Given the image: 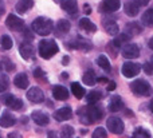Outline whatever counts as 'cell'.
Wrapping results in <instances>:
<instances>
[{"label":"cell","mask_w":153,"mask_h":138,"mask_svg":"<svg viewBox=\"0 0 153 138\" xmlns=\"http://www.w3.org/2000/svg\"><path fill=\"white\" fill-rule=\"evenodd\" d=\"M82 80L85 82V85L87 86H93L95 85V82H97V77H95V72L93 71V70H87L86 72L83 74V77H82Z\"/></svg>","instance_id":"484cf974"},{"label":"cell","mask_w":153,"mask_h":138,"mask_svg":"<svg viewBox=\"0 0 153 138\" xmlns=\"http://www.w3.org/2000/svg\"><path fill=\"white\" fill-rule=\"evenodd\" d=\"M138 3H140V5H146L149 3V0H137Z\"/></svg>","instance_id":"bcb514c9"},{"label":"cell","mask_w":153,"mask_h":138,"mask_svg":"<svg viewBox=\"0 0 153 138\" xmlns=\"http://www.w3.org/2000/svg\"><path fill=\"white\" fill-rule=\"evenodd\" d=\"M62 8L63 11H66L70 15H75L76 11H78V4H76V0H65L62 3Z\"/></svg>","instance_id":"7402d4cb"},{"label":"cell","mask_w":153,"mask_h":138,"mask_svg":"<svg viewBox=\"0 0 153 138\" xmlns=\"http://www.w3.org/2000/svg\"><path fill=\"white\" fill-rule=\"evenodd\" d=\"M79 27H81L82 30H85L86 32H95L97 31V26L87 18H82L81 20H79Z\"/></svg>","instance_id":"d4e9b609"},{"label":"cell","mask_w":153,"mask_h":138,"mask_svg":"<svg viewBox=\"0 0 153 138\" xmlns=\"http://www.w3.org/2000/svg\"><path fill=\"white\" fill-rule=\"evenodd\" d=\"M138 55H140V48H138L137 44L129 43V44H125L124 48H122V56L126 59L138 58Z\"/></svg>","instance_id":"8fae6325"},{"label":"cell","mask_w":153,"mask_h":138,"mask_svg":"<svg viewBox=\"0 0 153 138\" xmlns=\"http://www.w3.org/2000/svg\"><path fill=\"white\" fill-rule=\"evenodd\" d=\"M81 115V122L85 125H91L103 118V110L98 105H90L89 107H81L78 111Z\"/></svg>","instance_id":"6da1fadb"},{"label":"cell","mask_w":153,"mask_h":138,"mask_svg":"<svg viewBox=\"0 0 153 138\" xmlns=\"http://www.w3.org/2000/svg\"><path fill=\"white\" fill-rule=\"evenodd\" d=\"M118 50H120V48L117 47L116 44H114L113 40H111V42L108 44V52L110 54V55L113 56V58H116V56H117V54H118Z\"/></svg>","instance_id":"ab89813d"},{"label":"cell","mask_w":153,"mask_h":138,"mask_svg":"<svg viewBox=\"0 0 153 138\" xmlns=\"http://www.w3.org/2000/svg\"><path fill=\"white\" fill-rule=\"evenodd\" d=\"M0 99H1L3 105H5V106L11 110H20L22 107H23L22 99L16 98L13 94H4V95H1Z\"/></svg>","instance_id":"5b68a950"},{"label":"cell","mask_w":153,"mask_h":138,"mask_svg":"<svg viewBox=\"0 0 153 138\" xmlns=\"http://www.w3.org/2000/svg\"><path fill=\"white\" fill-rule=\"evenodd\" d=\"M0 69H1V63H0Z\"/></svg>","instance_id":"db71d44e"},{"label":"cell","mask_w":153,"mask_h":138,"mask_svg":"<svg viewBox=\"0 0 153 138\" xmlns=\"http://www.w3.org/2000/svg\"><path fill=\"white\" fill-rule=\"evenodd\" d=\"M98 80H100V82H102V83L108 82V79H106V78H105V77H101V78H100V79H98Z\"/></svg>","instance_id":"681fc988"},{"label":"cell","mask_w":153,"mask_h":138,"mask_svg":"<svg viewBox=\"0 0 153 138\" xmlns=\"http://www.w3.org/2000/svg\"><path fill=\"white\" fill-rule=\"evenodd\" d=\"M73 117V110L71 107L69 106H65V107H61L58 109L55 113H54V118H55L58 122H63V121H67Z\"/></svg>","instance_id":"7c38bea8"},{"label":"cell","mask_w":153,"mask_h":138,"mask_svg":"<svg viewBox=\"0 0 153 138\" xmlns=\"http://www.w3.org/2000/svg\"><path fill=\"white\" fill-rule=\"evenodd\" d=\"M74 137V128L70 125H63L61 129V138H73Z\"/></svg>","instance_id":"836d02e7"},{"label":"cell","mask_w":153,"mask_h":138,"mask_svg":"<svg viewBox=\"0 0 153 138\" xmlns=\"http://www.w3.org/2000/svg\"><path fill=\"white\" fill-rule=\"evenodd\" d=\"M13 85H15L18 89H20V90L28 89V85H30L28 77H27L24 72H19V74L13 78Z\"/></svg>","instance_id":"ac0fdd59"},{"label":"cell","mask_w":153,"mask_h":138,"mask_svg":"<svg viewBox=\"0 0 153 138\" xmlns=\"http://www.w3.org/2000/svg\"><path fill=\"white\" fill-rule=\"evenodd\" d=\"M132 138H152V137L148 130H145V129H143V128H137L134 130V133H133Z\"/></svg>","instance_id":"d590c367"},{"label":"cell","mask_w":153,"mask_h":138,"mask_svg":"<svg viewBox=\"0 0 153 138\" xmlns=\"http://www.w3.org/2000/svg\"><path fill=\"white\" fill-rule=\"evenodd\" d=\"M124 107V102H122V98L120 95H114L111 97L110 102H109V110L111 113H117L120 110H122Z\"/></svg>","instance_id":"ffe728a7"},{"label":"cell","mask_w":153,"mask_h":138,"mask_svg":"<svg viewBox=\"0 0 153 138\" xmlns=\"http://www.w3.org/2000/svg\"><path fill=\"white\" fill-rule=\"evenodd\" d=\"M8 138H22V136L19 133H12V134H10V136H8Z\"/></svg>","instance_id":"ee69618b"},{"label":"cell","mask_w":153,"mask_h":138,"mask_svg":"<svg viewBox=\"0 0 153 138\" xmlns=\"http://www.w3.org/2000/svg\"><path fill=\"white\" fill-rule=\"evenodd\" d=\"M125 32H126L128 35H130V36H133V35H138V34L143 32V27H141L138 23H136V21H132V23L126 24V27H125Z\"/></svg>","instance_id":"cb8c5ba5"},{"label":"cell","mask_w":153,"mask_h":138,"mask_svg":"<svg viewBox=\"0 0 153 138\" xmlns=\"http://www.w3.org/2000/svg\"><path fill=\"white\" fill-rule=\"evenodd\" d=\"M71 93L74 94V97L75 98H78V99H82L85 97V89L82 87L81 85H79L78 82H73L71 83Z\"/></svg>","instance_id":"f1b7e54d"},{"label":"cell","mask_w":153,"mask_h":138,"mask_svg":"<svg viewBox=\"0 0 153 138\" xmlns=\"http://www.w3.org/2000/svg\"><path fill=\"white\" fill-rule=\"evenodd\" d=\"M31 118H32V121L39 126H47L48 123H50V117H48L46 113L39 111V110H36V111L32 113Z\"/></svg>","instance_id":"4fadbf2b"},{"label":"cell","mask_w":153,"mask_h":138,"mask_svg":"<svg viewBox=\"0 0 153 138\" xmlns=\"http://www.w3.org/2000/svg\"><path fill=\"white\" fill-rule=\"evenodd\" d=\"M85 10H86L87 13H90V7H89V5H85Z\"/></svg>","instance_id":"816d5d0a"},{"label":"cell","mask_w":153,"mask_h":138,"mask_svg":"<svg viewBox=\"0 0 153 138\" xmlns=\"http://www.w3.org/2000/svg\"><path fill=\"white\" fill-rule=\"evenodd\" d=\"M8 86H10V79H8V77L5 74H0V93L7 90Z\"/></svg>","instance_id":"8d00e7d4"},{"label":"cell","mask_w":153,"mask_h":138,"mask_svg":"<svg viewBox=\"0 0 153 138\" xmlns=\"http://www.w3.org/2000/svg\"><path fill=\"white\" fill-rule=\"evenodd\" d=\"M53 97L56 101H66L69 98V91L65 86L61 85H55L53 86Z\"/></svg>","instance_id":"9a60e30c"},{"label":"cell","mask_w":153,"mask_h":138,"mask_svg":"<svg viewBox=\"0 0 153 138\" xmlns=\"http://www.w3.org/2000/svg\"><path fill=\"white\" fill-rule=\"evenodd\" d=\"M26 97H27V99H28L31 103H42V102L45 101V94H43L42 89L36 87V86L28 89Z\"/></svg>","instance_id":"9c48e42d"},{"label":"cell","mask_w":153,"mask_h":138,"mask_svg":"<svg viewBox=\"0 0 153 138\" xmlns=\"http://www.w3.org/2000/svg\"><path fill=\"white\" fill-rule=\"evenodd\" d=\"M70 28H71V24H70V21L66 20V19H61V20L56 23V31H58L59 34H67V32L70 31Z\"/></svg>","instance_id":"83f0119b"},{"label":"cell","mask_w":153,"mask_h":138,"mask_svg":"<svg viewBox=\"0 0 153 138\" xmlns=\"http://www.w3.org/2000/svg\"><path fill=\"white\" fill-rule=\"evenodd\" d=\"M120 7H121L120 0H103L101 10L103 12H116V11L120 10Z\"/></svg>","instance_id":"2e32d148"},{"label":"cell","mask_w":153,"mask_h":138,"mask_svg":"<svg viewBox=\"0 0 153 138\" xmlns=\"http://www.w3.org/2000/svg\"><path fill=\"white\" fill-rule=\"evenodd\" d=\"M101 98H102V93H101V91H95V90L90 91L86 95V101L89 105H95Z\"/></svg>","instance_id":"4dcf8cb0"},{"label":"cell","mask_w":153,"mask_h":138,"mask_svg":"<svg viewBox=\"0 0 153 138\" xmlns=\"http://www.w3.org/2000/svg\"><path fill=\"white\" fill-rule=\"evenodd\" d=\"M32 7H34V0H19L15 5V10L18 13H26Z\"/></svg>","instance_id":"44dd1931"},{"label":"cell","mask_w":153,"mask_h":138,"mask_svg":"<svg viewBox=\"0 0 153 138\" xmlns=\"http://www.w3.org/2000/svg\"><path fill=\"white\" fill-rule=\"evenodd\" d=\"M106 126H108L109 131H111L113 134H121L124 131V122L121 118L118 117H110L106 121Z\"/></svg>","instance_id":"ba28073f"},{"label":"cell","mask_w":153,"mask_h":138,"mask_svg":"<svg viewBox=\"0 0 153 138\" xmlns=\"http://www.w3.org/2000/svg\"><path fill=\"white\" fill-rule=\"evenodd\" d=\"M148 47L151 48V50H153V36L149 39V42H148Z\"/></svg>","instance_id":"f6af8a7d"},{"label":"cell","mask_w":153,"mask_h":138,"mask_svg":"<svg viewBox=\"0 0 153 138\" xmlns=\"http://www.w3.org/2000/svg\"><path fill=\"white\" fill-rule=\"evenodd\" d=\"M141 71V66L134 62H125L121 67V72L126 78H134Z\"/></svg>","instance_id":"8992f818"},{"label":"cell","mask_w":153,"mask_h":138,"mask_svg":"<svg viewBox=\"0 0 153 138\" xmlns=\"http://www.w3.org/2000/svg\"><path fill=\"white\" fill-rule=\"evenodd\" d=\"M144 71H145V74L148 75H153V61L151 62H146L145 64H144Z\"/></svg>","instance_id":"60d3db41"},{"label":"cell","mask_w":153,"mask_h":138,"mask_svg":"<svg viewBox=\"0 0 153 138\" xmlns=\"http://www.w3.org/2000/svg\"><path fill=\"white\" fill-rule=\"evenodd\" d=\"M97 64L102 70H105L106 72H110V70H111L110 62H109V59L106 58L105 55H100V56H98V58H97Z\"/></svg>","instance_id":"1f68e13d"},{"label":"cell","mask_w":153,"mask_h":138,"mask_svg":"<svg viewBox=\"0 0 153 138\" xmlns=\"http://www.w3.org/2000/svg\"><path fill=\"white\" fill-rule=\"evenodd\" d=\"M140 7L141 5L137 0H128V1H125V4H124V11L128 16L134 18V16H137L138 12H140Z\"/></svg>","instance_id":"30bf717a"},{"label":"cell","mask_w":153,"mask_h":138,"mask_svg":"<svg viewBox=\"0 0 153 138\" xmlns=\"http://www.w3.org/2000/svg\"><path fill=\"white\" fill-rule=\"evenodd\" d=\"M130 90L138 97H148L152 93V86L144 79H136L130 83Z\"/></svg>","instance_id":"277c9868"},{"label":"cell","mask_w":153,"mask_h":138,"mask_svg":"<svg viewBox=\"0 0 153 138\" xmlns=\"http://www.w3.org/2000/svg\"><path fill=\"white\" fill-rule=\"evenodd\" d=\"M1 66L4 67V69L7 70L8 72H11V71H13V70H15V64H13L12 62H11L8 58H4V59H3V62H1Z\"/></svg>","instance_id":"f35d334b"},{"label":"cell","mask_w":153,"mask_h":138,"mask_svg":"<svg viewBox=\"0 0 153 138\" xmlns=\"http://www.w3.org/2000/svg\"><path fill=\"white\" fill-rule=\"evenodd\" d=\"M62 63H63V64H67V63H69V56H65V58H63V61H62Z\"/></svg>","instance_id":"c3c4849f"},{"label":"cell","mask_w":153,"mask_h":138,"mask_svg":"<svg viewBox=\"0 0 153 138\" xmlns=\"http://www.w3.org/2000/svg\"><path fill=\"white\" fill-rule=\"evenodd\" d=\"M0 12H1V11H0ZM0 15H1V13H0Z\"/></svg>","instance_id":"11a10c76"},{"label":"cell","mask_w":153,"mask_h":138,"mask_svg":"<svg viewBox=\"0 0 153 138\" xmlns=\"http://www.w3.org/2000/svg\"><path fill=\"white\" fill-rule=\"evenodd\" d=\"M116 82H109V85H108V90L109 91H113L114 89H116Z\"/></svg>","instance_id":"b9f144b4"},{"label":"cell","mask_w":153,"mask_h":138,"mask_svg":"<svg viewBox=\"0 0 153 138\" xmlns=\"http://www.w3.org/2000/svg\"><path fill=\"white\" fill-rule=\"evenodd\" d=\"M0 46H1L3 50H11L12 48L13 42L10 35H1V38H0Z\"/></svg>","instance_id":"d6a6232c"},{"label":"cell","mask_w":153,"mask_h":138,"mask_svg":"<svg viewBox=\"0 0 153 138\" xmlns=\"http://www.w3.org/2000/svg\"><path fill=\"white\" fill-rule=\"evenodd\" d=\"M54 1H55V3H61L62 0H54Z\"/></svg>","instance_id":"f5cc1de1"},{"label":"cell","mask_w":153,"mask_h":138,"mask_svg":"<svg viewBox=\"0 0 153 138\" xmlns=\"http://www.w3.org/2000/svg\"><path fill=\"white\" fill-rule=\"evenodd\" d=\"M53 20L48 18H45V16L36 18L31 24V28L34 30V32H36L38 35H42V36L50 35L51 31H53Z\"/></svg>","instance_id":"7a4b0ae2"},{"label":"cell","mask_w":153,"mask_h":138,"mask_svg":"<svg viewBox=\"0 0 153 138\" xmlns=\"http://www.w3.org/2000/svg\"><path fill=\"white\" fill-rule=\"evenodd\" d=\"M38 48H39V55L42 56L43 59H50L53 58V55H55L59 51V47L56 44L55 40L51 39H43L39 42L38 44Z\"/></svg>","instance_id":"3957f363"},{"label":"cell","mask_w":153,"mask_h":138,"mask_svg":"<svg viewBox=\"0 0 153 138\" xmlns=\"http://www.w3.org/2000/svg\"><path fill=\"white\" fill-rule=\"evenodd\" d=\"M34 77H35V79L39 80V82H43V83L47 82V75H46V72L43 71L40 67L34 70Z\"/></svg>","instance_id":"e575fe53"},{"label":"cell","mask_w":153,"mask_h":138,"mask_svg":"<svg viewBox=\"0 0 153 138\" xmlns=\"http://www.w3.org/2000/svg\"><path fill=\"white\" fill-rule=\"evenodd\" d=\"M5 26L11 30V31H20L24 27V20L19 16L13 15V13H10L5 19Z\"/></svg>","instance_id":"52a82bcc"},{"label":"cell","mask_w":153,"mask_h":138,"mask_svg":"<svg viewBox=\"0 0 153 138\" xmlns=\"http://www.w3.org/2000/svg\"><path fill=\"white\" fill-rule=\"evenodd\" d=\"M47 138H58V137H56V133H55V131H53V130H51V131H48Z\"/></svg>","instance_id":"7bdbcfd3"},{"label":"cell","mask_w":153,"mask_h":138,"mask_svg":"<svg viewBox=\"0 0 153 138\" xmlns=\"http://www.w3.org/2000/svg\"><path fill=\"white\" fill-rule=\"evenodd\" d=\"M149 109H151V111L153 113V99L151 101V103H149Z\"/></svg>","instance_id":"f907efd6"},{"label":"cell","mask_w":153,"mask_h":138,"mask_svg":"<svg viewBox=\"0 0 153 138\" xmlns=\"http://www.w3.org/2000/svg\"><path fill=\"white\" fill-rule=\"evenodd\" d=\"M103 28L109 35H118V24L113 19H106L103 20Z\"/></svg>","instance_id":"d6986e66"},{"label":"cell","mask_w":153,"mask_h":138,"mask_svg":"<svg viewBox=\"0 0 153 138\" xmlns=\"http://www.w3.org/2000/svg\"><path fill=\"white\" fill-rule=\"evenodd\" d=\"M19 52L23 56V59L28 61V59L34 55V47H32V44L30 42H23L19 46Z\"/></svg>","instance_id":"e0dca14e"},{"label":"cell","mask_w":153,"mask_h":138,"mask_svg":"<svg viewBox=\"0 0 153 138\" xmlns=\"http://www.w3.org/2000/svg\"><path fill=\"white\" fill-rule=\"evenodd\" d=\"M91 138H108L106 130L103 128H97L91 134Z\"/></svg>","instance_id":"74e56055"},{"label":"cell","mask_w":153,"mask_h":138,"mask_svg":"<svg viewBox=\"0 0 153 138\" xmlns=\"http://www.w3.org/2000/svg\"><path fill=\"white\" fill-rule=\"evenodd\" d=\"M141 21L144 26L146 27H153V8H149L141 16Z\"/></svg>","instance_id":"4316f807"},{"label":"cell","mask_w":153,"mask_h":138,"mask_svg":"<svg viewBox=\"0 0 153 138\" xmlns=\"http://www.w3.org/2000/svg\"><path fill=\"white\" fill-rule=\"evenodd\" d=\"M67 77H69V74H67V72H62V74H61L62 79H67Z\"/></svg>","instance_id":"7dc6e473"},{"label":"cell","mask_w":153,"mask_h":138,"mask_svg":"<svg viewBox=\"0 0 153 138\" xmlns=\"http://www.w3.org/2000/svg\"><path fill=\"white\" fill-rule=\"evenodd\" d=\"M130 35H128L126 32H124V34H120V35H117V38L116 39H113V43L117 46V47H121V46H125V44H128V42L130 40Z\"/></svg>","instance_id":"f546056e"},{"label":"cell","mask_w":153,"mask_h":138,"mask_svg":"<svg viewBox=\"0 0 153 138\" xmlns=\"http://www.w3.org/2000/svg\"><path fill=\"white\" fill-rule=\"evenodd\" d=\"M71 48H75V50H83V51H89L91 50V43L87 42V40L85 39H76L74 42L71 43V46H70Z\"/></svg>","instance_id":"603a6c76"},{"label":"cell","mask_w":153,"mask_h":138,"mask_svg":"<svg viewBox=\"0 0 153 138\" xmlns=\"http://www.w3.org/2000/svg\"><path fill=\"white\" fill-rule=\"evenodd\" d=\"M16 123V118L13 117L12 113H10L8 110H5L1 115H0V126L1 128H12Z\"/></svg>","instance_id":"5bb4252c"}]
</instances>
